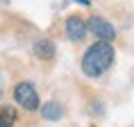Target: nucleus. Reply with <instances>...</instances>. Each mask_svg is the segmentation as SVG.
I'll return each instance as SVG.
<instances>
[{
    "instance_id": "nucleus-3",
    "label": "nucleus",
    "mask_w": 134,
    "mask_h": 127,
    "mask_svg": "<svg viewBox=\"0 0 134 127\" xmlns=\"http://www.w3.org/2000/svg\"><path fill=\"white\" fill-rule=\"evenodd\" d=\"M86 30H89L93 36H98L100 41H114V39H116L114 25L107 21V18H102V16H91V18L86 21Z\"/></svg>"
},
{
    "instance_id": "nucleus-5",
    "label": "nucleus",
    "mask_w": 134,
    "mask_h": 127,
    "mask_svg": "<svg viewBox=\"0 0 134 127\" xmlns=\"http://www.w3.org/2000/svg\"><path fill=\"white\" fill-rule=\"evenodd\" d=\"M32 50H34V55L39 57L41 61H50V59L55 57V43L50 41V39H39V41H34Z\"/></svg>"
},
{
    "instance_id": "nucleus-8",
    "label": "nucleus",
    "mask_w": 134,
    "mask_h": 127,
    "mask_svg": "<svg viewBox=\"0 0 134 127\" xmlns=\"http://www.w3.org/2000/svg\"><path fill=\"white\" fill-rule=\"evenodd\" d=\"M75 2H80V5H84V7H91V0H75Z\"/></svg>"
},
{
    "instance_id": "nucleus-6",
    "label": "nucleus",
    "mask_w": 134,
    "mask_h": 127,
    "mask_svg": "<svg viewBox=\"0 0 134 127\" xmlns=\"http://www.w3.org/2000/svg\"><path fill=\"white\" fill-rule=\"evenodd\" d=\"M41 113H43L46 120H62L64 107L59 105V102H46V105L41 107Z\"/></svg>"
},
{
    "instance_id": "nucleus-1",
    "label": "nucleus",
    "mask_w": 134,
    "mask_h": 127,
    "mask_svg": "<svg viewBox=\"0 0 134 127\" xmlns=\"http://www.w3.org/2000/svg\"><path fill=\"white\" fill-rule=\"evenodd\" d=\"M114 61V45L111 41H98L89 45L84 55H82V73L86 77H100L102 73H107V68Z\"/></svg>"
},
{
    "instance_id": "nucleus-2",
    "label": "nucleus",
    "mask_w": 134,
    "mask_h": 127,
    "mask_svg": "<svg viewBox=\"0 0 134 127\" xmlns=\"http://www.w3.org/2000/svg\"><path fill=\"white\" fill-rule=\"evenodd\" d=\"M14 100L16 105L27 109V111H36L41 107V100H39V93H36L34 84L32 82H18L14 86Z\"/></svg>"
},
{
    "instance_id": "nucleus-7",
    "label": "nucleus",
    "mask_w": 134,
    "mask_h": 127,
    "mask_svg": "<svg viewBox=\"0 0 134 127\" xmlns=\"http://www.w3.org/2000/svg\"><path fill=\"white\" fill-rule=\"evenodd\" d=\"M16 120H18V113L14 107H0V127H12Z\"/></svg>"
},
{
    "instance_id": "nucleus-4",
    "label": "nucleus",
    "mask_w": 134,
    "mask_h": 127,
    "mask_svg": "<svg viewBox=\"0 0 134 127\" xmlns=\"http://www.w3.org/2000/svg\"><path fill=\"white\" fill-rule=\"evenodd\" d=\"M86 21L84 18H80V16H68L66 18V36H68V41H73V43H77V41H82L86 36Z\"/></svg>"
}]
</instances>
